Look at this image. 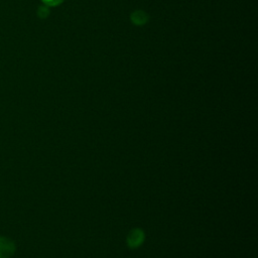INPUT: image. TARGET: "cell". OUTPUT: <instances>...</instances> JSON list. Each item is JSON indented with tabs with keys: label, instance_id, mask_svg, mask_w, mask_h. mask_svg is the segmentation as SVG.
I'll return each mask as SVG.
<instances>
[{
	"label": "cell",
	"instance_id": "6da1fadb",
	"mask_svg": "<svg viewBox=\"0 0 258 258\" xmlns=\"http://www.w3.org/2000/svg\"><path fill=\"white\" fill-rule=\"evenodd\" d=\"M15 252V244L12 240L0 237V258H9Z\"/></svg>",
	"mask_w": 258,
	"mask_h": 258
},
{
	"label": "cell",
	"instance_id": "277c9868",
	"mask_svg": "<svg viewBox=\"0 0 258 258\" xmlns=\"http://www.w3.org/2000/svg\"><path fill=\"white\" fill-rule=\"evenodd\" d=\"M42 1L49 6H55V5H58L59 3H61L63 0H42Z\"/></svg>",
	"mask_w": 258,
	"mask_h": 258
},
{
	"label": "cell",
	"instance_id": "3957f363",
	"mask_svg": "<svg viewBox=\"0 0 258 258\" xmlns=\"http://www.w3.org/2000/svg\"><path fill=\"white\" fill-rule=\"evenodd\" d=\"M131 18H132V21L136 25H142V24H145L147 22L148 16L143 11H136L131 15Z\"/></svg>",
	"mask_w": 258,
	"mask_h": 258
},
{
	"label": "cell",
	"instance_id": "7a4b0ae2",
	"mask_svg": "<svg viewBox=\"0 0 258 258\" xmlns=\"http://www.w3.org/2000/svg\"><path fill=\"white\" fill-rule=\"evenodd\" d=\"M127 240L130 247H138L143 241V232L140 229H134L130 232Z\"/></svg>",
	"mask_w": 258,
	"mask_h": 258
}]
</instances>
